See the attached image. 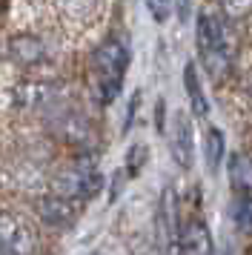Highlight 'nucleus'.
<instances>
[{
	"mask_svg": "<svg viewBox=\"0 0 252 255\" xmlns=\"http://www.w3.org/2000/svg\"><path fill=\"white\" fill-rule=\"evenodd\" d=\"M229 186L235 195H252V158L247 152H232L229 158Z\"/></svg>",
	"mask_w": 252,
	"mask_h": 255,
	"instance_id": "f8f14e48",
	"label": "nucleus"
},
{
	"mask_svg": "<svg viewBox=\"0 0 252 255\" xmlns=\"http://www.w3.org/2000/svg\"><path fill=\"white\" fill-rule=\"evenodd\" d=\"M9 58L17 66H37V63L46 60V46H43V40L34 35H17V37H11V43H9Z\"/></svg>",
	"mask_w": 252,
	"mask_h": 255,
	"instance_id": "9d476101",
	"label": "nucleus"
},
{
	"mask_svg": "<svg viewBox=\"0 0 252 255\" xmlns=\"http://www.w3.org/2000/svg\"><path fill=\"white\" fill-rule=\"evenodd\" d=\"M172 155L178 166L189 169L195 163V135H192V121L186 118V112H178L172 121Z\"/></svg>",
	"mask_w": 252,
	"mask_h": 255,
	"instance_id": "6e6552de",
	"label": "nucleus"
},
{
	"mask_svg": "<svg viewBox=\"0 0 252 255\" xmlns=\"http://www.w3.org/2000/svg\"><path fill=\"white\" fill-rule=\"evenodd\" d=\"M158 132H163V101H158Z\"/></svg>",
	"mask_w": 252,
	"mask_h": 255,
	"instance_id": "6ab92c4d",
	"label": "nucleus"
},
{
	"mask_svg": "<svg viewBox=\"0 0 252 255\" xmlns=\"http://www.w3.org/2000/svg\"><path fill=\"white\" fill-rule=\"evenodd\" d=\"M181 255H212V235L201 215H192L181 227V241H178Z\"/></svg>",
	"mask_w": 252,
	"mask_h": 255,
	"instance_id": "423d86ee",
	"label": "nucleus"
},
{
	"mask_svg": "<svg viewBox=\"0 0 252 255\" xmlns=\"http://www.w3.org/2000/svg\"><path fill=\"white\" fill-rule=\"evenodd\" d=\"M221 9L227 17L238 20V17H247L252 12V0H221Z\"/></svg>",
	"mask_w": 252,
	"mask_h": 255,
	"instance_id": "dca6fc26",
	"label": "nucleus"
},
{
	"mask_svg": "<svg viewBox=\"0 0 252 255\" xmlns=\"http://www.w3.org/2000/svg\"><path fill=\"white\" fill-rule=\"evenodd\" d=\"M224 155H227V140H224V132L218 127H209L204 132V158H206V169L209 172H218L221 163H224Z\"/></svg>",
	"mask_w": 252,
	"mask_h": 255,
	"instance_id": "ddd939ff",
	"label": "nucleus"
},
{
	"mask_svg": "<svg viewBox=\"0 0 252 255\" xmlns=\"http://www.w3.org/2000/svg\"><path fill=\"white\" fill-rule=\"evenodd\" d=\"M86 255H103V253H98V250H92V253H86Z\"/></svg>",
	"mask_w": 252,
	"mask_h": 255,
	"instance_id": "aec40b11",
	"label": "nucleus"
},
{
	"mask_svg": "<svg viewBox=\"0 0 252 255\" xmlns=\"http://www.w3.org/2000/svg\"><path fill=\"white\" fill-rule=\"evenodd\" d=\"M143 152H146V146H132V152H129V175L140 172V166H143Z\"/></svg>",
	"mask_w": 252,
	"mask_h": 255,
	"instance_id": "f3484780",
	"label": "nucleus"
},
{
	"mask_svg": "<svg viewBox=\"0 0 252 255\" xmlns=\"http://www.w3.org/2000/svg\"><path fill=\"white\" fill-rule=\"evenodd\" d=\"M103 189V175L98 172V166L92 158H78V161L66 166L63 172L55 175L52 181V195L66 198L72 204H83L92 201Z\"/></svg>",
	"mask_w": 252,
	"mask_h": 255,
	"instance_id": "7ed1b4c3",
	"label": "nucleus"
},
{
	"mask_svg": "<svg viewBox=\"0 0 252 255\" xmlns=\"http://www.w3.org/2000/svg\"><path fill=\"white\" fill-rule=\"evenodd\" d=\"M37 215L43 221L46 227H55V230H63L69 227L72 221L78 218V204H72L66 198H57V195H49L37 204Z\"/></svg>",
	"mask_w": 252,
	"mask_h": 255,
	"instance_id": "1a4fd4ad",
	"label": "nucleus"
},
{
	"mask_svg": "<svg viewBox=\"0 0 252 255\" xmlns=\"http://www.w3.org/2000/svg\"><path fill=\"white\" fill-rule=\"evenodd\" d=\"M126 69H129V46L124 37H106L92 55V89L101 106L118 101L124 86Z\"/></svg>",
	"mask_w": 252,
	"mask_h": 255,
	"instance_id": "f257e3e1",
	"label": "nucleus"
},
{
	"mask_svg": "<svg viewBox=\"0 0 252 255\" xmlns=\"http://www.w3.org/2000/svg\"><path fill=\"white\" fill-rule=\"evenodd\" d=\"M181 241V221H178V198L175 189H163L158 207V247L160 255H175Z\"/></svg>",
	"mask_w": 252,
	"mask_h": 255,
	"instance_id": "39448f33",
	"label": "nucleus"
},
{
	"mask_svg": "<svg viewBox=\"0 0 252 255\" xmlns=\"http://www.w3.org/2000/svg\"><path fill=\"white\" fill-rule=\"evenodd\" d=\"M137 101H140V95H132V104H129V115H126V129L132 127V118H135V109H137Z\"/></svg>",
	"mask_w": 252,
	"mask_h": 255,
	"instance_id": "a211bd4d",
	"label": "nucleus"
},
{
	"mask_svg": "<svg viewBox=\"0 0 252 255\" xmlns=\"http://www.w3.org/2000/svg\"><path fill=\"white\" fill-rule=\"evenodd\" d=\"M60 86L57 83H46V81H29L20 83L17 92H14V101L23 109H46V106H55L60 101Z\"/></svg>",
	"mask_w": 252,
	"mask_h": 255,
	"instance_id": "0eeeda50",
	"label": "nucleus"
},
{
	"mask_svg": "<svg viewBox=\"0 0 252 255\" xmlns=\"http://www.w3.org/2000/svg\"><path fill=\"white\" fill-rule=\"evenodd\" d=\"M143 3H146L155 23H166L172 17V9H175V0H143Z\"/></svg>",
	"mask_w": 252,
	"mask_h": 255,
	"instance_id": "2eb2a0df",
	"label": "nucleus"
},
{
	"mask_svg": "<svg viewBox=\"0 0 252 255\" xmlns=\"http://www.w3.org/2000/svg\"><path fill=\"white\" fill-rule=\"evenodd\" d=\"M195 43L206 72L212 78H221L232 63V37H229L227 20L212 9H201L195 20Z\"/></svg>",
	"mask_w": 252,
	"mask_h": 255,
	"instance_id": "f03ea898",
	"label": "nucleus"
},
{
	"mask_svg": "<svg viewBox=\"0 0 252 255\" xmlns=\"http://www.w3.org/2000/svg\"><path fill=\"white\" fill-rule=\"evenodd\" d=\"M229 215L241 232H252V195H235Z\"/></svg>",
	"mask_w": 252,
	"mask_h": 255,
	"instance_id": "4468645a",
	"label": "nucleus"
},
{
	"mask_svg": "<svg viewBox=\"0 0 252 255\" xmlns=\"http://www.w3.org/2000/svg\"><path fill=\"white\" fill-rule=\"evenodd\" d=\"M37 241L29 224L20 221L14 212L0 209V255H34Z\"/></svg>",
	"mask_w": 252,
	"mask_h": 255,
	"instance_id": "20e7f679",
	"label": "nucleus"
},
{
	"mask_svg": "<svg viewBox=\"0 0 252 255\" xmlns=\"http://www.w3.org/2000/svg\"><path fill=\"white\" fill-rule=\"evenodd\" d=\"M183 89H186V98H189L192 115L195 118L209 115V101H206V95H204V83H201V75H198V66L195 63H186L183 66Z\"/></svg>",
	"mask_w": 252,
	"mask_h": 255,
	"instance_id": "9b49d317",
	"label": "nucleus"
}]
</instances>
